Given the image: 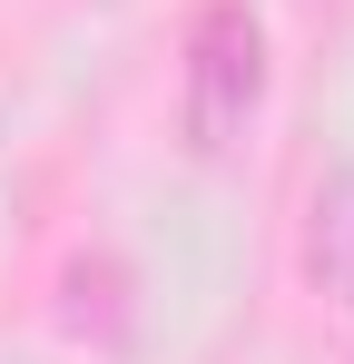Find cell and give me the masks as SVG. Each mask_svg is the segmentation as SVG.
I'll use <instances>...</instances> for the list:
<instances>
[{"label":"cell","instance_id":"cell-1","mask_svg":"<svg viewBox=\"0 0 354 364\" xmlns=\"http://www.w3.org/2000/svg\"><path fill=\"white\" fill-rule=\"evenodd\" d=\"M256 99H266V30L246 0H207L187 30V148L207 168L236 158V138L256 128Z\"/></svg>","mask_w":354,"mask_h":364}]
</instances>
